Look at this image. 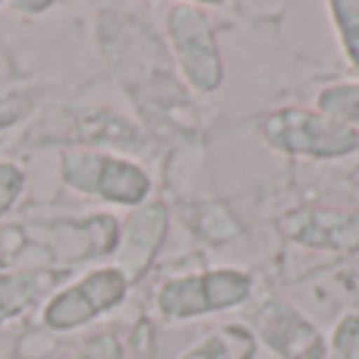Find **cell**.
<instances>
[{
    "instance_id": "obj_1",
    "label": "cell",
    "mask_w": 359,
    "mask_h": 359,
    "mask_svg": "<svg viewBox=\"0 0 359 359\" xmlns=\"http://www.w3.org/2000/svg\"><path fill=\"white\" fill-rule=\"evenodd\" d=\"M259 133L280 155L331 161L359 151V130L337 123L312 107H278L259 120Z\"/></svg>"
},
{
    "instance_id": "obj_2",
    "label": "cell",
    "mask_w": 359,
    "mask_h": 359,
    "mask_svg": "<svg viewBox=\"0 0 359 359\" xmlns=\"http://www.w3.org/2000/svg\"><path fill=\"white\" fill-rule=\"evenodd\" d=\"M60 180L82 196L104 198L111 205L139 208L151 192V177L136 161L88 145H73L60 151Z\"/></svg>"
},
{
    "instance_id": "obj_3",
    "label": "cell",
    "mask_w": 359,
    "mask_h": 359,
    "mask_svg": "<svg viewBox=\"0 0 359 359\" xmlns=\"http://www.w3.org/2000/svg\"><path fill=\"white\" fill-rule=\"evenodd\" d=\"M252 297V278L240 268H211V271L170 278L158 287V316L164 322H189L211 312H227Z\"/></svg>"
},
{
    "instance_id": "obj_4",
    "label": "cell",
    "mask_w": 359,
    "mask_h": 359,
    "mask_svg": "<svg viewBox=\"0 0 359 359\" xmlns=\"http://www.w3.org/2000/svg\"><path fill=\"white\" fill-rule=\"evenodd\" d=\"M164 29H168L170 54H174L186 86L198 95L217 92L224 82V60L211 19L205 16L202 6L170 4L168 16H164Z\"/></svg>"
},
{
    "instance_id": "obj_5",
    "label": "cell",
    "mask_w": 359,
    "mask_h": 359,
    "mask_svg": "<svg viewBox=\"0 0 359 359\" xmlns=\"http://www.w3.org/2000/svg\"><path fill=\"white\" fill-rule=\"evenodd\" d=\"M130 280L120 268L107 265V268H92L86 271L79 280L60 287L54 297L44 303L41 309V325L57 334H67V331L86 328L88 322H95L98 316L117 309L120 303L130 293Z\"/></svg>"
},
{
    "instance_id": "obj_6",
    "label": "cell",
    "mask_w": 359,
    "mask_h": 359,
    "mask_svg": "<svg viewBox=\"0 0 359 359\" xmlns=\"http://www.w3.org/2000/svg\"><path fill=\"white\" fill-rule=\"evenodd\" d=\"M255 337H262L271 353L280 359H328V344L322 331L287 299L265 297L249 316Z\"/></svg>"
},
{
    "instance_id": "obj_7",
    "label": "cell",
    "mask_w": 359,
    "mask_h": 359,
    "mask_svg": "<svg viewBox=\"0 0 359 359\" xmlns=\"http://www.w3.org/2000/svg\"><path fill=\"white\" fill-rule=\"evenodd\" d=\"M280 233L309 249L359 252V211L297 208L280 221Z\"/></svg>"
},
{
    "instance_id": "obj_8",
    "label": "cell",
    "mask_w": 359,
    "mask_h": 359,
    "mask_svg": "<svg viewBox=\"0 0 359 359\" xmlns=\"http://www.w3.org/2000/svg\"><path fill=\"white\" fill-rule=\"evenodd\" d=\"M168 233V208L158 202H145L126 217L123 230L114 246V268L126 274L130 284H136L145 271L151 268L161 240Z\"/></svg>"
},
{
    "instance_id": "obj_9",
    "label": "cell",
    "mask_w": 359,
    "mask_h": 359,
    "mask_svg": "<svg viewBox=\"0 0 359 359\" xmlns=\"http://www.w3.org/2000/svg\"><path fill=\"white\" fill-rule=\"evenodd\" d=\"M57 284V271L44 268H25V271H4L0 274V325H6L13 316L35 306L38 297Z\"/></svg>"
},
{
    "instance_id": "obj_10",
    "label": "cell",
    "mask_w": 359,
    "mask_h": 359,
    "mask_svg": "<svg viewBox=\"0 0 359 359\" xmlns=\"http://www.w3.org/2000/svg\"><path fill=\"white\" fill-rule=\"evenodd\" d=\"M255 356V334L243 325H224L202 344L183 353L180 359H252Z\"/></svg>"
},
{
    "instance_id": "obj_11",
    "label": "cell",
    "mask_w": 359,
    "mask_h": 359,
    "mask_svg": "<svg viewBox=\"0 0 359 359\" xmlns=\"http://www.w3.org/2000/svg\"><path fill=\"white\" fill-rule=\"evenodd\" d=\"M316 111L359 130V82H334L316 95Z\"/></svg>"
},
{
    "instance_id": "obj_12",
    "label": "cell",
    "mask_w": 359,
    "mask_h": 359,
    "mask_svg": "<svg viewBox=\"0 0 359 359\" xmlns=\"http://www.w3.org/2000/svg\"><path fill=\"white\" fill-rule=\"evenodd\" d=\"M328 13H331V22H334L337 35H341L344 54H347L350 67L359 73V0H331Z\"/></svg>"
},
{
    "instance_id": "obj_13",
    "label": "cell",
    "mask_w": 359,
    "mask_h": 359,
    "mask_svg": "<svg viewBox=\"0 0 359 359\" xmlns=\"http://www.w3.org/2000/svg\"><path fill=\"white\" fill-rule=\"evenodd\" d=\"M123 341L111 331H101V334H92L88 341H82L79 347L73 350L67 359H123Z\"/></svg>"
},
{
    "instance_id": "obj_14",
    "label": "cell",
    "mask_w": 359,
    "mask_h": 359,
    "mask_svg": "<svg viewBox=\"0 0 359 359\" xmlns=\"http://www.w3.org/2000/svg\"><path fill=\"white\" fill-rule=\"evenodd\" d=\"M328 359H359V316H344L331 334Z\"/></svg>"
},
{
    "instance_id": "obj_15",
    "label": "cell",
    "mask_w": 359,
    "mask_h": 359,
    "mask_svg": "<svg viewBox=\"0 0 359 359\" xmlns=\"http://www.w3.org/2000/svg\"><path fill=\"white\" fill-rule=\"evenodd\" d=\"M22 189H25V170L13 161H0V217L16 205Z\"/></svg>"
},
{
    "instance_id": "obj_16",
    "label": "cell",
    "mask_w": 359,
    "mask_h": 359,
    "mask_svg": "<svg viewBox=\"0 0 359 359\" xmlns=\"http://www.w3.org/2000/svg\"><path fill=\"white\" fill-rule=\"evenodd\" d=\"M50 6H54L50 0H41V4H22V0H19V4H13V10L25 13V16H38V13H48Z\"/></svg>"
}]
</instances>
